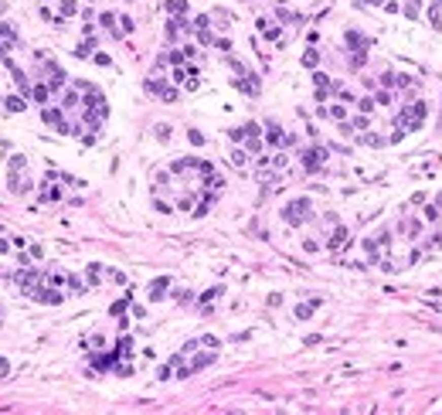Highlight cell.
I'll return each instance as SVG.
<instances>
[{
  "label": "cell",
  "instance_id": "cell-1",
  "mask_svg": "<svg viewBox=\"0 0 442 415\" xmlns=\"http://www.w3.org/2000/svg\"><path fill=\"white\" fill-rule=\"evenodd\" d=\"M425 112H429V106H425V102H412L408 109L398 112V126H401L405 133H415V130H422V119H425Z\"/></svg>",
  "mask_w": 442,
  "mask_h": 415
},
{
  "label": "cell",
  "instance_id": "cell-2",
  "mask_svg": "<svg viewBox=\"0 0 442 415\" xmlns=\"http://www.w3.org/2000/svg\"><path fill=\"white\" fill-rule=\"evenodd\" d=\"M24 167H27V160H24L21 153H14L11 157V191L14 194H27L31 191V180H27Z\"/></svg>",
  "mask_w": 442,
  "mask_h": 415
},
{
  "label": "cell",
  "instance_id": "cell-3",
  "mask_svg": "<svg viewBox=\"0 0 442 415\" xmlns=\"http://www.w3.org/2000/svg\"><path fill=\"white\" fill-rule=\"evenodd\" d=\"M286 225H303L306 218H310V201L306 198H296V201L286 204V211H283Z\"/></svg>",
  "mask_w": 442,
  "mask_h": 415
},
{
  "label": "cell",
  "instance_id": "cell-4",
  "mask_svg": "<svg viewBox=\"0 0 442 415\" xmlns=\"http://www.w3.org/2000/svg\"><path fill=\"white\" fill-rule=\"evenodd\" d=\"M323 160H327V150H323V146H313V150H306V153H303V167L306 170H320V167H323Z\"/></svg>",
  "mask_w": 442,
  "mask_h": 415
},
{
  "label": "cell",
  "instance_id": "cell-5",
  "mask_svg": "<svg viewBox=\"0 0 442 415\" xmlns=\"http://www.w3.org/2000/svg\"><path fill=\"white\" fill-rule=\"evenodd\" d=\"M147 92L150 95H160V99H167V102L177 99V89H170V85H163V82H157V79H147Z\"/></svg>",
  "mask_w": 442,
  "mask_h": 415
},
{
  "label": "cell",
  "instance_id": "cell-6",
  "mask_svg": "<svg viewBox=\"0 0 442 415\" xmlns=\"http://www.w3.org/2000/svg\"><path fill=\"white\" fill-rule=\"evenodd\" d=\"M27 296L41 300V303H51V306L61 303V293H55V290H41V286H27Z\"/></svg>",
  "mask_w": 442,
  "mask_h": 415
},
{
  "label": "cell",
  "instance_id": "cell-7",
  "mask_svg": "<svg viewBox=\"0 0 442 415\" xmlns=\"http://www.w3.org/2000/svg\"><path fill=\"white\" fill-rule=\"evenodd\" d=\"M167 286H170V279H167V276H160V279H153V286H150V300H160Z\"/></svg>",
  "mask_w": 442,
  "mask_h": 415
},
{
  "label": "cell",
  "instance_id": "cell-8",
  "mask_svg": "<svg viewBox=\"0 0 442 415\" xmlns=\"http://www.w3.org/2000/svg\"><path fill=\"white\" fill-rule=\"evenodd\" d=\"M317 306H320V300H310V303H299V306H296V316H299V320H306V316L313 313Z\"/></svg>",
  "mask_w": 442,
  "mask_h": 415
},
{
  "label": "cell",
  "instance_id": "cell-9",
  "mask_svg": "<svg viewBox=\"0 0 442 415\" xmlns=\"http://www.w3.org/2000/svg\"><path fill=\"white\" fill-rule=\"evenodd\" d=\"M429 21L435 31H442V17H439V0H432V7H429Z\"/></svg>",
  "mask_w": 442,
  "mask_h": 415
},
{
  "label": "cell",
  "instance_id": "cell-10",
  "mask_svg": "<svg viewBox=\"0 0 442 415\" xmlns=\"http://www.w3.org/2000/svg\"><path fill=\"white\" fill-rule=\"evenodd\" d=\"M340 245H347V228H337L330 238V248H340Z\"/></svg>",
  "mask_w": 442,
  "mask_h": 415
},
{
  "label": "cell",
  "instance_id": "cell-11",
  "mask_svg": "<svg viewBox=\"0 0 442 415\" xmlns=\"http://www.w3.org/2000/svg\"><path fill=\"white\" fill-rule=\"evenodd\" d=\"M4 106H7L11 112H21L24 109V99H21V95H7V99H4Z\"/></svg>",
  "mask_w": 442,
  "mask_h": 415
},
{
  "label": "cell",
  "instance_id": "cell-12",
  "mask_svg": "<svg viewBox=\"0 0 442 415\" xmlns=\"http://www.w3.org/2000/svg\"><path fill=\"white\" fill-rule=\"evenodd\" d=\"M231 164H235V167L242 170L245 164H249V153H245V150H231Z\"/></svg>",
  "mask_w": 442,
  "mask_h": 415
},
{
  "label": "cell",
  "instance_id": "cell-13",
  "mask_svg": "<svg viewBox=\"0 0 442 415\" xmlns=\"http://www.w3.org/2000/svg\"><path fill=\"white\" fill-rule=\"evenodd\" d=\"M167 11L170 14H184L187 11V0H167Z\"/></svg>",
  "mask_w": 442,
  "mask_h": 415
},
{
  "label": "cell",
  "instance_id": "cell-14",
  "mask_svg": "<svg viewBox=\"0 0 442 415\" xmlns=\"http://www.w3.org/2000/svg\"><path fill=\"white\" fill-rule=\"evenodd\" d=\"M347 45H354V48H367V41H364L357 31H347Z\"/></svg>",
  "mask_w": 442,
  "mask_h": 415
},
{
  "label": "cell",
  "instance_id": "cell-15",
  "mask_svg": "<svg viewBox=\"0 0 442 415\" xmlns=\"http://www.w3.org/2000/svg\"><path fill=\"white\" fill-rule=\"evenodd\" d=\"M61 106H65V109H75V106H79V95H75V89H72V92H65Z\"/></svg>",
  "mask_w": 442,
  "mask_h": 415
},
{
  "label": "cell",
  "instance_id": "cell-16",
  "mask_svg": "<svg viewBox=\"0 0 442 415\" xmlns=\"http://www.w3.org/2000/svg\"><path fill=\"white\" fill-rule=\"evenodd\" d=\"M269 143H283V133H279L276 123H269Z\"/></svg>",
  "mask_w": 442,
  "mask_h": 415
},
{
  "label": "cell",
  "instance_id": "cell-17",
  "mask_svg": "<svg viewBox=\"0 0 442 415\" xmlns=\"http://www.w3.org/2000/svg\"><path fill=\"white\" fill-rule=\"evenodd\" d=\"M34 102H48V85H34Z\"/></svg>",
  "mask_w": 442,
  "mask_h": 415
},
{
  "label": "cell",
  "instance_id": "cell-18",
  "mask_svg": "<svg viewBox=\"0 0 442 415\" xmlns=\"http://www.w3.org/2000/svg\"><path fill=\"white\" fill-rule=\"evenodd\" d=\"M405 17H419V0H408L405 4Z\"/></svg>",
  "mask_w": 442,
  "mask_h": 415
},
{
  "label": "cell",
  "instance_id": "cell-19",
  "mask_svg": "<svg viewBox=\"0 0 442 415\" xmlns=\"http://www.w3.org/2000/svg\"><path fill=\"white\" fill-rule=\"evenodd\" d=\"M317 61H320V55H317V51H306V55H303V65H306V68H313Z\"/></svg>",
  "mask_w": 442,
  "mask_h": 415
},
{
  "label": "cell",
  "instance_id": "cell-20",
  "mask_svg": "<svg viewBox=\"0 0 442 415\" xmlns=\"http://www.w3.org/2000/svg\"><path fill=\"white\" fill-rule=\"evenodd\" d=\"M361 140H364V143H367V146H381V143H385V140H381V136H374V133H364Z\"/></svg>",
  "mask_w": 442,
  "mask_h": 415
},
{
  "label": "cell",
  "instance_id": "cell-21",
  "mask_svg": "<svg viewBox=\"0 0 442 415\" xmlns=\"http://www.w3.org/2000/svg\"><path fill=\"white\" fill-rule=\"evenodd\" d=\"M61 14L72 17V14H75V0H61Z\"/></svg>",
  "mask_w": 442,
  "mask_h": 415
},
{
  "label": "cell",
  "instance_id": "cell-22",
  "mask_svg": "<svg viewBox=\"0 0 442 415\" xmlns=\"http://www.w3.org/2000/svg\"><path fill=\"white\" fill-rule=\"evenodd\" d=\"M279 17H283L286 24H296V21H299V14H293V11H279Z\"/></svg>",
  "mask_w": 442,
  "mask_h": 415
},
{
  "label": "cell",
  "instance_id": "cell-23",
  "mask_svg": "<svg viewBox=\"0 0 442 415\" xmlns=\"http://www.w3.org/2000/svg\"><path fill=\"white\" fill-rule=\"evenodd\" d=\"M221 293H225V290H221V286H215V290H208V293H204L201 300H215V296H221Z\"/></svg>",
  "mask_w": 442,
  "mask_h": 415
},
{
  "label": "cell",
  "instance_id": "cell-24",
  "mask_svg": "<svg viewBox=\"0 0 442 415\" xmlns=\"http://www.w3.org/2000/svg\"><path fill=\"white\" fill-rule=\"evenodd\" d=\"M157 140H170V126H157Z\"/></svg>",
  "mask_w": 442,
  "mask_h": 415
},
{
  "label": "cell",
  "instance_id": "cell-25",
  "mask_svg": "<svg viewBox=\"0 0 442 415\" xmlns=\"http://www.w3.org/2000/svg\"><path fill=\"white\" fill-rule=\"evenodd\" d=\"M357 106H361V112H371V109H374V99H361Z\"/></svg>",
  "mask_w": 442,
  "mask_h": 415
},
{
  "label": "cell",
  "instance_id": "cell-26",
  "mask_svg": "<svg viewBox=\"0 0 442 415\" xmlns=\"http://www.w3.org/2000/svg\"><path fill=\"white\" fill-rule=\"evenodd\" d=\"M313 82H317L320 89H327V85H330V79H327V75H313Z\"/></svg>",
  "mask_w": 442,
  "mask_h": 415
},
{
  "label": "cell",
  "instance_id": "cell-27",
  "mask_svg": "<svg viewBox=\"0 0 442 415\" xmlns=\"http://www.w3.org/2000/svg\"><path fill=\"white\" fill-rule=\"evenodd\" d=\"M330 116H333V119H344V106H333V109H327Z\"/></svg>",
  "mask_w": 442,
  "mask_h": 415
},
{
  "label": "cell",
  "instance_id": "cell-28",
  "mask_svg": "<svg viewBox=\"0 0 442 415\" xmlns=\"http://www.w3.org/2000/svg\"><path fill=\"white\" fill-rule=\"evenodd\" d=\"M187 136H191V143H197V146H201V143H204V136H201V133H197V130H191V133H187Z\"/></svg>",
  "mask_w": 442,
  "mask_h": 415
},
{
  "label": "cell",
  "instance_id": "cell-29",
  "mask_svg": "<svg viewBox=\"0 0 442 415\" xmlns=\"http://www.w3.org/2000/svg\"><path fill=\"white\" fill-rule=\"evenodd\" d=\"M367 4H381V7H385V4H388V0H367Z\"/></svg>",
  "mask_w": 442,
  "mask_h": 415
},
{
  "label": "cell",
  "instance_id": "cell-30",
  "mask_svg": "<svg viewBox=\"0 0 442 415\" xmlns=\"http://www.w3.org/2000/svg\"><path fill=\"white\" fill-rule=\"evenodd\" d=\"M4 51H7V48H4V45H0V55H4Z\"/></svg>",
  "mask_w": 442,
  "mask_h": 415
}]
</instances>
